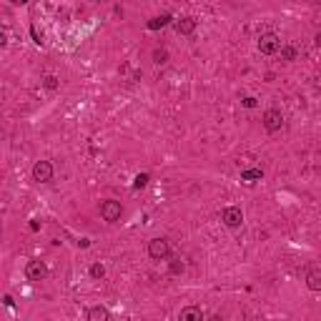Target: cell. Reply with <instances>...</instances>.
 <instances>
[{"label": "cell", "mask_w": 321, "mask_h": 321, "mask_svg": "<svg viewBox=\"0 0 321 321\" xmlns=\"http://www.w3.org/2000/svg\"><path fill=\"white\" fill-rule=\"evenodd\" d=\"M55 86H58V83H55V78H53V76H48V78H45V88H50V91H53Z\"/></svg>", "instance_id": "cell-20"}, {"label": "cell", "mask_w": 321, "mask_h": 321, "mask_svg": "<svg viewBox=\"0 0 321 321\" xmlns=\"http://www.w3.org/2000/svg\"><path fill=\"white\" fill-rule=\"evenodd\" d=\"M279 53H281V60H284V63H291V60H296V55H299L294 45H281Z\"/></svg>", "instance_id": "cell-13"}, {"label": "cell", "mask_w": 321, "mask_h": 321, "mask_svg": "<svg viewBox=\"0 0 321 321\" xmlns=\"http://www.w3.org/2000/svg\"><path fill=\"white\" fill-rule=\"evenodd\" d=\"M306 286H309V291H316V294H321V269H309V274H306Z\"/></svg>", "instance_id": "cell-9"}, {"label": "cell", "mask_w": 321, "mask_h": 321, "mask_svg": "<svg viewBox=\"0 0 321 321\" xmlns=\"http://www.w3.org/2000/svg\"><path fill=\"white\" fill-rule=\"evenodd\" d=\"M25 276H28V281H43V279L48 276V266H45V261H40V259L28 261V266H25Z\"/></svg>", "instance_id": "cell-7"}, {"label": "cell", "mask_w": 321, "mask_h": 321, "mask_svg": "<svg viewBox=\"0 0 321 321\" xmlns=\"http://www.w3.org/2000/svg\"><path fill=\"white\" fill-rule=\"evenodd\" d=\"M171 23V15H158V18H153L151 23H148V30H158V28H163V25H168Z\"/></svg>", "instance_id": "cell-14"}, {"label": "cell", "mask_w": 321, "mask_h": 321, "mask_svg": "<svg viewBox=\"0 0 321 321\" xmlns=\"http://www.w3.org/2000/svg\"><path fill=\"white\" fill-rule=\"evenodd\" d=\"M153 63H156V66H163V63H168V53H166L163 48H156V50H153Z\"/></svg>", "instance_id": "cell-15"}, {"label": "cell", "mask_w": 321, "mask_h": 321, "mask_svg": "<svg viewBox=\"0 0 321 321\" xmlns=\"http://www.w3.org/2000/svg\"><path fill=\"white\" fill-rule=\"evenodd\" d=\"M264 178V171L261 168H246V171H241V181H246V183H256V181H261Z\"/></svg>", "instance_id": "cell-12"}, {"label": "cell", "mask_w": 321, "mask_h": 321, "mask_svg": "<svg viewBox=\"0 0 321 321\" xmlns=\"http://www.w3.org/2000/svg\"><path fill=\"white\" fill-rule=\"evenodd\" d=\"M148 181H151V176H148V173H138V176H136V181H133V188H146V186H148Z\"/></svg>", "instance_id": "cell-16"}, {"label": "cell", "mask_w": 321, "mask_h": 321, "mask_svg": "<svg viewBox=\"0 0 321 321\" xmlns=\"http://www.w3.org/2000/svg\"><path fill=\"white\" fill-rule=\"evenodd\" d=\"M183 271V261L181 259H173L171 261V274H181Z\"/></svg>", "instance_id": "cell-18"}, {"label": "cell", "mask_w": 321, "mask_h": 321, "mask_svg": "<svg viewBox=\"0 0 321 321\" xmlns=\"http://www.w3.org/2000/svg\"><path fill=\"white\" fill-rule=\"evenodd\" d=\"M110 319V311L106 309V306H91L88 309V321H108Z\"/></svg>", "instance_id": "cell-11"}, {"label": "cell", "mask_w": 321, "mask_h": 321, "mask_svg": "<svg viewBox=\"0 0 321 321\" xmlns=\"http://www.w3.org/2000/svg\"><path fill=\"white\" fill-rule=\"evenodd\" d=\"M106 276V266L103 264H93L91 266V279H103Z\"/></svg>", "instance_id": "cell-17"}, {"label": "cell", "mask_w": 321, "mask_h": 321, "mask_svg": "<svg viewBox=\"0 0 321 321\" xmlns=\"http://www.w3.org/2000/svg\"><path fill=\"white\" fill-rule=\"evenodd\" d=\"M241 103H243V108H256V98L253 96H246Z\"/></svg>", "instance_id": "cell-19"}, {"label": "cell", "mask_w": 321, "mask_h": 321, "mask_svg": "<svg viewBox=\"0 0 321 321\" xmlns=\"http://www.w3.org/2000/svg\"><path fill=\"white\" fill-rule=\"evenodd\" d=\"M148 256L153 261H166L171 256V243L168 238H151L148 241Z\"/></svg>", "instance_id": "cell-1"}, {"label": "cell", "mask_w": 321, "mask_h": 321, "mask_svg": "<svg viewBox=\"0 0 321 321\" xmlns=\"http://www.w3.org/2000/svg\"><path fill=\"white\" fill-rule=\"evenodd\" d=\"M120 216H123V206H120V201L108 199V201H103V204H101V218H103V221L115 223V221H120Z\"/></svg>", "instance_id": "cell-2"}, {"label": "cell", "mask_w": 321, "mask_h": 321, "mask_svg": "<svg viewBox=\"0 0 321 321\" xmlns=\"http://www.w3.org/2000/svg\"><path fill=\"white\" fill-rule=\"evenodd\" d=\"M261 123H264V128H266L269 133H276V131H281V125H284V113L279 108H269L264 113Z\"/></svg>", "instance_id": "cell-3"}, {"label": "cell", "mask_w": 321, "mask_h": 321, "mask_svg": "<svg viewBox=\"0 0 321 321\" xmlns=\"http://www.w3.org/2000/svg\"><path fill=\"white\" fill-rule=\"evenodd\" d=\"M314 43H316V48H319V50H321V30H319V33H316V35H314Z\"/></svg>", "instance_id": "cell-21"}, {"label": "cell", "mask_w": 321, "mask_h": 321, "mask_svg": "<svg viewBox=\"0 0 321 321\" xmlns=\"http://www.w3.org/2000/svg\"><path fill=\"white\" fill-rule=\"evenodd\" d=\"M279 48H281V38L276 33H264L259 38V50L264 55H274V53H279Z\"/></svg>", "instance_id": "cell-4"}, {"label": "cell", "mask_w": 321, "mask_h": 321, "mask_svg": "<svg viewBox=\"0 0 321 321\" xmlns=\"http://www.w3.org/2000/svg\"><path fill=\"white\" fill-rule=\"evenodd\" d=\"M221 221H223L228 228H238V226L243 223V211H241L238 206H226V209L221 211Z\"/></svg>", "instance_id": "cell-6"}, {"label": "cell", "mask_w": 321, "mask_h": 321, "mask_svg": "<svg viewBox=\"0 0 321 321\" xmlns=\"http://www.w3.org/2000/svg\"><path fill=\"white\" fill-rule=\"evenodd\" d=\"M13 3H18V5H25V3H28V0H13Z\"/></svg>", "instance_id": "cell-23"}, {"label": "cell", "mask_w": 321, "mask_h": 321, "mask_svg": "<svg viewBox=\"0 0 321 321\" xmlns=\"http://www.w3.org/2000/svg\"><path fill=\"white\" fill-rule=\"evenodd\" d=\"M53 163L50 161H35V166H33V181H38V183H48V181H53Z\"/></svg>", "instance_id": "cell-5"}, {"label": "cell", "mask_w": 321, "mask_h": 321, "mask_svg": "<svg viewBox=\"0 0 321 321\" xmlns=\"http://www.w3.org/2000/svg\"><path fill=\"white\" fill-rule=\"evenodd\" d=\"M3 304L5 306H13V296H3Z\"/></svg>", "instance_id": "cell-22"}, {"label": "cell", "mask_w": 321, "mask_h": 321, "mask_svg": "<svg viewBox=\"0 0 321 321\" xmlns=\"http://www.w3.org/2000/svg\"><path fill=\"white\" fill-rule=\"evenodd\" d=\"M204 311L199 309V306H186V309H181L178 311V319L181 321H204Z\"/></svg>", "instance_id": "cell-8"}, {"label": "cell", "mask_w": 321, "mask_h": 321, "mask_svg": "<svg viewBox=\"0 0 321 321\" xmlns=\"http://www.w3.org/2000/svg\"><path fill=\"white\" fill-rule=\"evenodd\" d=\"M176 30H178V35H194L196 18H181V20H176Z\"/></svg>", "instance_id": "cell-10"}]
</instances>
